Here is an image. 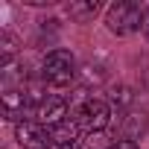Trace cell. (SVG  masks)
<instances>
[{"mask_svg": "<svg viewBox=\"0 0 149 149\" xmlns=\"http://www.w3.org/2000/svg\"><path fill=\"white\" fill-rule=\"evenodd\" d=\"M41 76L53 88H67L76 79V58L70 50H50L41 64Z\"/></svg>", "mask_w": 149, "mask_h": 149, "instance_id": "cell-1", "label": "cell"}, {"mask_svg": "<svg viewBox=\"0 0 149 149\" xmlns=\"http://www.w3.org/2000/svg\"><path fill=\"white\" fill-rule=\"evenodd\" d=\"M58 149H85L82 143H67V146H58Z\"/></svg>", "mask_w": 149, "mask_h": 149, "instance_id": "cell-10", "label": "cell"}, {"mask_svg": "<svg viewBox=\"0 0 149 149\" xmlns=\"http://www.w3.org/2000/svg\"><path fill=\"white\" fill-rule=\"evenodd\" d=\"M29 102L32 100H29L26 88H6L3 97H0V111H3V117L12 120V123H24V114H26Z\"/></svg>", "mask_w": 149, "mask_h": 149, "instance_id": "cell-6", "label": "cell"}, {"mask_svg": "<svg viewBox=\"0 0 149 149\" xmlns=\"http://www.w3.org/2000/svg\"><path fill=\"white\" fill-rule=\"evenodd\" d=\"M143 32H146V38H149V9H146V21H143Z\"/></svg>", "mask_w": 149, "mask_h": 149, "instance_id": "cell-11", "label": "cell"}, {"mask_svg": "<svg viewBox=\"0 0 149 149\" xmlns=\"http://www.w3.org/2000/svg\"><path fill=\"white\" fill-rule=\"evenodd\" d=\"M64 120H67V100L58 97V94H47L35 108V123L53 129V126H58Z\"/></svg>", "mask_w": 149, "mask_h": 149, "instance_id": "cell-4", "label": "cell"}, {"mask_svg": "<svg viewBox=\"0 0 149 149\" xmlns=\"http://www.w3.org/2000/svg\"><path fill=\"white\" fill-rule=\"evenodd\" d=\"M73 120L82 129V134H94V132H102L108 129L111 123V108L105 100H97V97H88L76 111H73Z\"/></svg>", "mask_w": 149, "mask_h": 149, "instance_id": "cell-3", "label": "cell"}, {"mask_svg": "<svg viewBox=\"0 0 149 149\" xmlns=\"http://www.w3.org/2000/svg\"><path fill=\"white\" fill-rule=\"evenodd\" d=\"M97 12H100L97 0H85V3H70L67 6V15L73 21H91V18H97Z\"/></svg>", "mask_w": 149, "mask_h": 149, "instance_id": "cell-8", "label": "cell"}, {"mask_svg": "<svg viewBox=\"0 0 149 149\" xmlns=\"http://www.w3.org/2000/svg\"><path fill=\"white\" fill-rule=\"evenodd\" d=\"M79 134H82V129L76 126V120H70V117H67L64 123H58V126L50 129V137H53L56 149H58V146H67V143H76Z\"/></svg>", "mask_w": 149, "mask_h": 149, "instance_id": "cell-7", "label": "cell"}, {"mask_svg": "<svg viewBox=\"0 0 149 149\" xmlns=\"http://www.w3.org/2000/svg\"><path fill=\"white\" fill-rule=\"evenodd\" d=\"M15 140H18L24 149H50V143H53L50 129L41 126V123H35V120H24V123H18V129H15Z\"/></svg>", "mask_w": 149, "mask_h": 149, "instance_id": "cell-5", "label": "cell"}, {"mask_svg": "<svg viewBox=\"0 0 149 149\" xmlns=\"http://www.w3.org/2000/svg\"><path fill=\"white\" fill-rule=\"evenodd\" d=\"M108 149H137V143H134V140H117V143H111Z\"/></svg>", "mask_w": 149, "mask_h": 149, "instance_id": "cell-9", "label": "cell"}, {"mask_svg": "<svg viewBox=\"0 0 149 149\" xmlns=\"http://www.w3.org/2000/svg\"><path fill=\"white\" fill-rule=\"evenodd\" d=\"M143 21H146V9L140 3H132V0L114 3L105 12V24L114 35H132V32H137L143 26Z\"/></svg>", "mask_w": 149, "mask_h": 149, "instance_id": "cell-2", "label": "cell"}]
</instances>
